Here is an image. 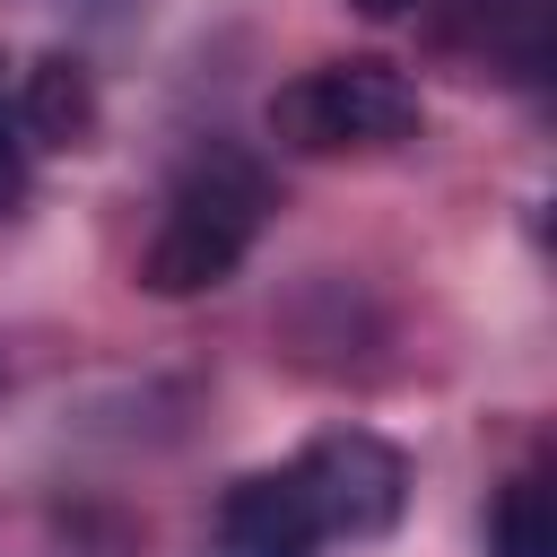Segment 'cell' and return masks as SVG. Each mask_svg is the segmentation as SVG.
Instances as JSON below:
<instances>
[{
	"label": "cell",
	"instance_id": "cell-8",
	"mask_svg": "<svg viewBox=\"0 0 557 557\" xmlns=\"http://www.w3.org/2000/svg\"><path fill=\"white\" fill-rule=\"evenodd\" d=\"M26 131H17V61L0 52V209H17V191H26Z\"/></svg>",
	"mask_w": 557,
	"mask_h": 557
},
{
	"label": "cell",
	"instance_id": "cell-1",
	"mask_svg": "<svg viewBox=\"0 0 557 557\" xmlns=\"http://www.w3.org/2000/svg\"><path fill=\"white\" fill-rule=\"evenodd\" d=\"M261 218H270V174L244 148H191L183 174L165 183V209H157V235L139 252V278L157 296H200V287L235 278V261L252 252Z\"/></svg>",
	"mask_w": 557,
	"mask_h": 557
},
{
	"label": "cell",
	"instance_id": "cell-9",
	"mask_svg": "<svg viewBox=\"0 0 557 557\" xmlns=\"http://www.w3.org/2000/svg\"><path fill=\"white\" fill-rule=\"evenodd\" d=\"M366 17H400V9H418V0H357Z\"/></svg>",
	"mask_w": 557,
	"mask_h": 557
},
{
	"label": "cell",
	"instance_id": "cell-7",
	"mask_svg": "<svg viewBox=\"0 0 557 557\" xmlns=\"http://www.w3.org/2000/svg\"><path fill=\"white\" fill-rule=\"evenodd\" d=\"M487 557H557V496L548 470H513L487 513Z\"/></svg>",
	"mask_w": 557,
	"mask_h": 557
},
{
	"label": "cell",
	"instance_id": "cell-3",
	"mask_svg": "<svg viewBox=\"0 0 557 557\" xmlns=\"http://www.w3.org/2000/svg\"><path fill=\"white\" fill-rule=\"evenodd\" d=\"M287 470H296L322 540H383L409 505V461L366 426H339V435L305 444V461H287Z\"/></svg>",
	"mask_w": 557,
	"mask_h": 557
},
{
	"label": "cell",
	"instance_id": "cell-6",
	"mask_svg": "<svg viewBox=\"0 0 557 557\" xmlns=\"http://www.w3.org/2000/svg\"><path fill=\"white\" fill-rule=\"evenodd\" d=\"M17 131H26V148H78V139L96 131L87 70L61 61V52L26 61V70H17Z\"/></svg>",
	"mask_w": 557,
	"mask_h": 557
},
{
	"label": "cell",
	"instance_id": "cell-4",
	"mask_svg": "<svg viewBox=\"0 0 557 557\" xmlns=\"http://www.w3.org/2000/svg\"><path fill=\"white\" fill-rule=\"evenodd\" d=\"M218 557H322V522L296 470H252L218 505Z\"/></svg>",
	"mask_w": 557,
	"mask_h": 557
},
{
	"label": "cell",
	"instance_id": "cell-5",
	"mask_svg": "<svg viewBox=\"0 0 557 557\" xmlns=\"http://www.w3.org/2000/svg\"><path fill=\"white\" fill-rule=\"evenodd\" d=\"M548 0H453V44H470L487 70L505 78H540L548 70Z\"/></svg>",
	"mask_w": 557,
	"mask_h": 557
},
{
	"label": "cell",
	"instance_id": "cell-2",
	"mask_svg": "<svg viewBox=\"0 0 557 557\" xmlns=\"http://www.w3.org/2000/svg\"><path fill=\"white\" fill-rule=\"evenodd\" d=\"M418 113H426V104H418V78L392 70V61H313V70H296V78L261 104L270 139L296 148V157L392 148V139L418 131Z\"/></svg>",
	"mask_w": 557,
	"mask_h": 557
}]
</instances>
